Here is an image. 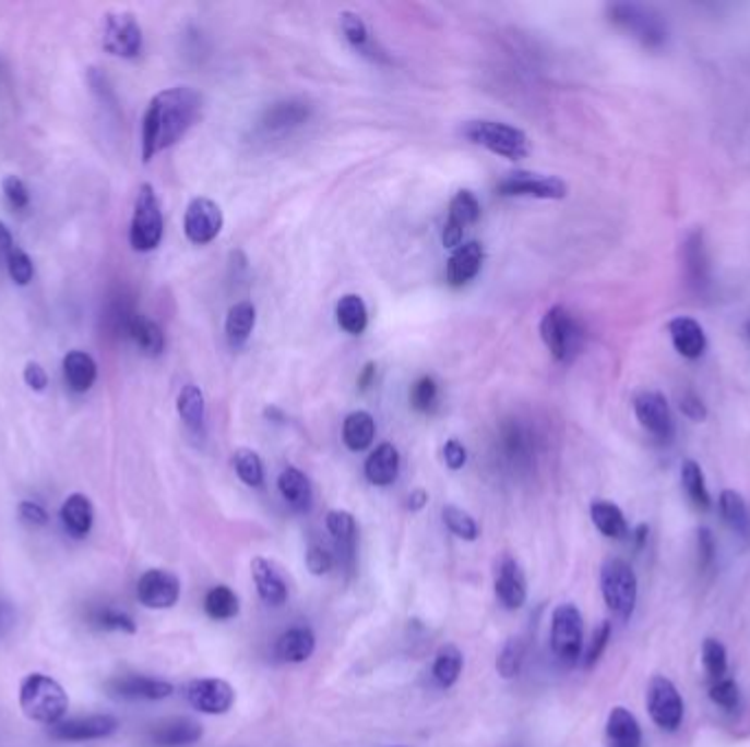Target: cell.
<instances>
[{
	"instance_id": "1",
	"label": "cell",
	"mask_w": 750,
	"mask_h": 747,
	"mask_svg": "<svg viewBox=\"0 0 750 747\" xmlns=\"http://www.w3.org/2000/svg\"><path fill=\"white\" fill-rule=\"evenodd\" d=\"M202 110V97L189 86L160 91L147 104L141 125V156L150 162L163 149L176 145L195 123Z\"/></svg>"
},
{
	"instance_id": "2",
	"label": "cell",
	"mask_w": 750,
	"mask_h": 747,
	"mask_svg": "<svg viewBox=\"0 0 750 747\" xmlns=\"http://www.w3.org/2000/svg\"><path fill=\"white\" fill-rule=\"evenodd\" d=\"M21 708L27 719L43 725H58L69 710V695L53 677L32 673L21 684Z\"/></svg>"
},
{
	"instance_id": "3",
	"label": "cell",
	"mask_w": 750,
	"mask_h": 747,
	"mask_svg": "<svg viewBox=\"0 0 750 747\" xmlns=\"http://www.w3.org/2000/svg\"><path fill=\"white\" fill-rule=\"evenodd\" d=\"M606 14L617 29L634 38L645 49L656 51L667 45V23L652 8L639 3H612L606 8Z\"/></svg>"
},
{
	"instance_id": "4",
	"label": "cell",
	"mask_w": 750,
	"mask_h": 747,
	"mask_svg": "<svg viewBox=\"0 0 750 747\" xmlns=\"http://www.w3.org/2000/svg\"><path fill=\"white\" fill-rule=\"evenodd\" d=\"M461 132L469 143L480 145V147L489 149L491 154H498L503 158L523 160L529 156L527 134L523 130L510 125V123L476 119V121H467L461 128Z\"/></svg>"
},
{
	"instance_id": "5",
	"label": "cell",
	"mask_w": 750,
	"mask_h": 747,
	"mask_svg": "<svg viewBox=\"0 0 750 747\" xmlns=\"http://www.w3.org/2000/svg\"><path fill=\"white\" fill-rule=\"evenodd\" d=\"M540 336L551 356L562 364H571L582 353L586 340L582 323L562 305H556L545 314L540 323Z\"/></svg>"
},
{
	"instance_id": "6",
	"label": "cell",
	"mask_w": 750,
	"mask_h": 747,
	"mask_svg": "<svg viewBox=\"0 0 750 747\" xmlns=\"http://www.w3.org/2000/svg\"><path fill=\"white\" fill-rule=\"evenodd\" d=\"M165 230L158 195L150 182L139 186L130 224V245L136 253H150L160 243Z\"/></svg>"
},
{
	"instance_id": "7",
	"label": "cell",
	"mask_w": 750,
	"mask_h": 747,
	"mask_svg": "<svg viewBox=\"0 0 750 747\" xmlns=\"http://www.w3.org/2000/svg\"><path fill=\"white\" fill-rule=\"evenodd\" d=\"M602 594L608 610L619 618L628 621L634 614L639 581L632 566L623 559H608L602 568Z\"/></svg>"
},
{
	"instance_id": "8",
	"label": "cell",
	"mask_w": 750,
	"mask_h": 747,
	"mask_svg": "<svg viewBox=\"0 0 750 747\" xmlns=\"http://www.w3.org/2000/svg\"><path fill=\"white\" fill-rule=\"evenodd\" d=\"M551 649L553 655L573 666L580 662L584 651V618L573 603H562L553 610L551 618Z\"/></svg>"
},
{
	"instance_id": "9",
	"label": "cell",
	"mask_w": 750,
	"mask_h": 747,
	"mask_svg": "<svg viewBox=\"0 0 750 747\" xmlns=\"http://www.w3.org/2000/svg\"><path fill=\"white\" fill-rule=\"evenodd\" d=\"M647 712L652 721L667 732H674L680 727L684 716V703L682 697L671 679L665 675H654L647 686Z\"/></svg>"
},
{
	"instance_id": "10",
	"label": "cell",
	"mask_w": 750,
	"mask_h": 747,
	"mask_svg": "<svg viewBox=\"0 0 750 747\" xmlns=\"http://www.w3.org/2000/svg\"><path fill=\"white\" fill-rule=\"evenodd\" d=\"M500 195L510 197H540V200H562L569 193V186L558 176H543L532 171H514L496 184Z\"/></svg>"
},
{
	"instance_id": "11",
	"label": "cell",
	"mask_w": 750,
	"mask_h": 747,
	"mask_svg": "<svg viewBox=\"0 0 750 747\" xmlns=\"http://www.w3.org/2000/svg\"><path fill=\"white\" fill-rule=\"evenodd\" d=\"M104 49L117 58H136L143 49V29L134 14L112 12L104 19Z\"/></svg>"
},
{
	"instance_id": "12",
	"label": "cell",
	"mask_w": 750,
	"mask_h": 747,
	"mask_svg": "<svg viewBox=\"0 0 750 747\" xmlns=\"http://www.w3.org/2000/svg\"><path fill=\"white\" fill-rule=\"evenodd\" d=\"M634 414L641 427L658 443H669L676 434V421L671 408L658 390H643L634 397Z\"/></svg>"
},
{
	"instance_id": "13",
	"label": "cell",
	"mask_w": 750,
	"mask_h": 747,
	"mask_svg": "<svg viewBox=\"0 0 750 747\" xmlns=\"http://www.w3.org/2000/svg\"><path fill=\"white\" fill-rule=\"evenodd\" d=\"M224 226V215L217 202L209 197H195L189 202L184 213V234L191 243H211Z\"/></svg>"
},
{
	"instance_id": "14",
	"label": "cell",
	"mask_w": 750,
	"mask_h": 747,
	"mask_svg": "<svg viewBox=\"0 0 750 747\" xmlns=\"http://www.w3.org/2000/svg\"><path fill=\"white\" fill-rule=\"evenodd\" d=\"M136 599L150 610H169L180 599V579L160 568H152L141 575L136 583Z\"/></svg>"
},
{
	"instance_id": "15",
	"label": "cell",
	"mask_w": 750,
	"mask_h": 747,
	"mask_svg": "<svg viewBox=\"0 0 750 747\" xmlns=\"http://www.w3.org/2000/svg\"><path fill=\"white\" fill-rule=\"evenodd\" d=\"M187 701L202 714H226L235 703V688L217 677L193 679L187 686Z\"/></svg>"
},
{
	"instance_id": "16",
	"label": "cell",
	"mask_w": 750,
	"mask_h": 747,
	"mask_svg": "<svg viewBox=\"0 0 750 747\" xmlns=\"http://www.w3.org/2000/svg\"><path fill=\"white\" fill-rule=\"evenodd\" d=\"M119 730V719L112 714H91V716H80V719H69L60 721L58 725H51V736L56 740H71V743H82V740H97L115 734Z\"/></svg>"
},
{
	"instance_id": "17",
	"label": "cell",
	"mask_w": 750,
	"mask_h": 747,
	"mask_svg": "<svg viewBox=\"0 0 750 747\" xmlns=\"http://www.w3.org/2000/svg\"><path fill=\"white\" fill-rule=\"evenodd\" d=\"M480 217V204L476 200V195L472 191H459L452 200H450V208H448V219L443 226V245L445 248H459L463 232L476 224V219Z\"/></svg>"
},
{
	"instance_id": "18",
	"label": "cell",
	"mask_w": 750,
	"mask_h": 747,
	"mask_svg": "<svg viewBox=\"0 0 750 747\" xmlns=\"http://www.w3.org/2000/svg\"><path fill=\"white\" fill-rule=\"evenodd\" d=\"M106 690L119 699L160 701L174 692V686L165 679H156L147 675H119L106 682Z\"/></svg>"
},
{
	"instance_id": "19",
	"label": "cell",
	"mask_w": 750,
	"mask_h": 747,
	"mask_svg": "<svg viewBox=\"0 0 750 747\" xmlns=\"http://www.w3.org/2000/svg\"><path fill=\"white\" fill-rule=\"evenodd\" d=\"M496 597L508 610H521L527 603V577L514 557H505L496 570Z\"/></svg>"
},
{
	"instance_id": "20",
	"label": "cell",
	"mask_w": 750,
	"mask_h": 747,
	"mask_svg": "<svg viewBox=\"0 0 750 747\" xmlns=\"http://www.w3.org/2000/svg\"><path fill=\"white\" fill-rule=\"evenodd\" d=\"M250 573H253L258 594L266 605L279 607L288 601L290 588H288L286 577L277 568V564H273L266 557H255L253 562H250Z\"/></svg>"
},
{
	"instance_id": "21",
	"label": "cell",
	"mask_w": 750,
	"mask_h": 747,
	"mask_svg": "<svg viewBox=\"0 0 750 747\" xmlns=\"http://www.w3.org/2000/svg\"><path fill=\"white\" fill-rule=\"evenodd\" d=\"M684 275L695 294H704L711 288V264L702 230H693L684 241Z\"/></svg>"
},
{
	"instance_id": "22",
	"label": "cell",
	"mask_w": 750,
	"mask_h": 747,
	"mask_svg": "<svg viewBox=\"0 0 750 747\" xmlns=\"http://www.w3.org/2000/svg\"><path fill=\"white\" fill-rule=\"evenodd\" d=\"M669 329V338L674 349L687 358V360H698L704 356L706 351V336L702 325L691 318V316H676L669 321L667 325Z\"/></svg>"
},
{
	"instance_id": "23",
	"label": "cell",
	"mask_w": 750,
	"mask_h": 747,
	"mask_svg": "<svg viewBox=\"0 0 750 747\" xmlns=\"http://www.w3.org/2000/svg\"><path fill=\"white\" fill-rule=\"evenodd\" d=\"M485 253H483V245L478 241H467L463 245H459L456 251L452 253L448 268H445V279L452 288H461L465 284H469L483 266Z\"/></svg>"
},
{
	"instance_id": "24",
	"label": "cell",
	"mask_w": 750,
	"mask_h": 747,
	"mask_svg": "<svg viewBox=\"0 0 750 747\" xmlns=\"http://www.w3.org/2000/svg\"><path fill=\"white\" fill-rule=\"evenodd\" d=\"M150 738L158 747H187L202 738V725L189 716L167 719L152 727Z\"/></svg>"
},
{
	"instance_id": "25",
	"label": "cell",
	"mask_w": 750,
	"mask_h": 747,
	"mask_svg": "<svg viewBox=\"0 0 750 747\" xmlns=\"http://www.w3.org/2000/svg\"><path fill=\"white\" fill-rule=\"evenodd\" d=\"M60 518H62L64 531L73 540L88 538V533L93 531V522H95V509H93L91 497H86L84 493L69 495L62 509H60Z\"/></svg>"
},
{
	"instance_id": "26",
	"label": "cell",
	"mask_w": 750,
	"mask_h": 747,
	"mask_svg": "<svg viewBox=\"0 0 750 747\" xmlns=\"http://www.w3.org/2000/svg\"><path fill=\"white\" fill-rule=\"evenodd\" d=\"M606 738L610 747H643V730L636 716L623 708L615 706L606 721Z\"/></svg>"
},
{
	"instance_id": "27",
	"label": "cell",
	"mask_w": 750,
	"mask_h": 747,
	"mask_svg": "<svg viewBox=\"0 0 750 747\" xmlns=\"http://www.w3.org/2000/svg\"><path fill=\"white\" fill-rule=\"evenodd\" d=\"M400 473V451L395 445L391 443H382L378 445L367 462H365V475L371 484L376 486H389L397 480Z\"/></svg>"
},
{
	"instance_id": "28",
	"label": "cell",
	"mask_w": 750,
	"mask_h": 747,
	"mask_svg": "<svg viewBox=\"0 0 750 747\" xmlns=\"http://www.w3.org/2000/svg\"><path fill=\"white\" fill-rule=\"evenodd\" d=\"M317 649V636L310 627H293L284 631L275 644V653L282 662L301 664L312 658Z\"/></svg>"
},
{
	"instance_id": "29",
	"label": "cell",
	"mask_w": 750,
	"mask_h": 747,
	"mask_svg": "<svg viewBox=\"0 0 750 747\" xmlns=\"http://www.w3.org/2000/svg\"><path fill=\"white\" fill-rule=\"evenodd\" d=\"M279 493L284 501L295 509V511H310L312 501H314V493H312V482L310 478L297 469V467H288L282 471L279 480Z\"/></svg>"
},
{
	"instance_id": "30",
	"label": "cell",
	"mask_w": 750,
	"mask_h": 747,
	"mask_svg": "<svg viewBox=\"0 0 750 747\" xmlns=\"http://www.w3.org/2000/svg\"><path fill=\"white\" fill-rule=\"evenodd\" d=\"M310 117V106L306 101H282L275 104L273 108H269V112L264 115V130L271 134H284L290 132L295 128H299L301 123H306Z\"/></svg>"
},
{
	"instance_id": "31",
	"label": "cell",
	"mask_w": 750,
	"mask_h": 747,
	"mask_svg": "<svg viewBox=\"0 0 750 747\" xmlns=\"http://www.w3.org/2000/svg\"><path fill=\"white\" fill-rule=\"evenodd\" d=\"M255 323H258V310L250 301H239L228 310L224 332H226V340L230 349H241L248 342L250 334H253L255 329Z\"/></svg>"
},
{
	"instance_id": "32",
	"label": "cell",
	"mask_w": 750,
	"mask_h": 747,
	"mask_svg": "<svg viewBox=\"0 0 750 747\" xmlns=\"http://www.w3.org/2000/svg\"><path fill=\"white\" fill-rule=\"evenodd\" d=\"M64 379L73 393H88L97 382V362L86 351H69L62 362Z\"/></svg>"
},
{
	"instance_id": "33",
	"label": "cell",
	"mask_w": 750,
	"mask_h": 747,
	"mask_svg": "<svg viewBox=\"0 0 750 747\" xmlns=\"http://www.w3.org/2000/svg\"><path fill=\"white\" fill-rule=\"evenodd\" d=\"M126 334L150 358L160 356L163 349H165V334H163V329L154 321H150L147 316L132 314L128 325H126Z\"/></svg>"
},
{
	"instance_id": "34",
	"label": "cell",
	"mask_w": 750,
	"mask_h": 747,
	"mask_svg": "<svg viewBox=\"0 0 750 747\" xmlns=\"http://www.w3.org/2000/svg\"><path fill=\"white\" fill-rule=\"evenodd\" d=\"M719 514L724 518V522L728 525V529L739 535L741 540H750V511L748 505L741 497V493L733 491V489H724L719 493Z\"/></svg>"
},
{
	"instance_id": "35",
	"label": "cell",
	"mask_w": 750,
	"mask_h": 747,
	"mask_svg": "<svg viewBox=\"0 0 750 747\" xmlns=\"http://www.w3.org/2000/svg\"><path fill=\"white\" fill-rule=\"evenodd\" d=\"M591 518L597 531L608 540H626L630 533L623 511L608 501H597L591 505Z\"/></svg>"
},
{
	"instance_id": "36",
	"label": "cell",
	"mask_w": 750,
	"mask_h": 747,
	"mask_svg": "<svg viewBox=\"0 0 750 747\" xmlns=\"http://www.w3.org/2000/svg\"><path fill=\"white\" fill-rule=\"evenodd\" d=\"M325 527L332 533V538L338 542V549H341L347 566H354V559H356V535H358L354 516L349 511H341V509L330 511L328 518H325Z\"/></svg>"
},
{
	"instance_id": "37",
	"label": "cell",
	"mask_w": 750,
	"mask_h": 747,
	"mask_svg": "<svg viewBox=\"0 0 750 747\" xmlns=\"http://www.w3.org/2000/svg\"><path fill=\"white\" fill-rule=\"evenodd\" d=\"M376 438V421L369 412L356 410L343 423V441L352 451L367 449Z\"/></svg>"
},
{
	"instance_id": "38",
	"label": "cell",
	"mask_w": 750,
	"mask_h": 747,
	"mask_svg": "<svg viewBox=\"0 0 750 747\" xmlns=\"http://www.w3.org/2000/svg\"><path fill=\"white\" fill-rule=\"evenodd\" d=\"M680 480H682V489L689 497V503L698 509V511H709L711 509V493L706 489V480L702 473V467L687 458L680 467Z\"/></svg>"
},
{
	"instance_id": "39",
	"label": "cell",
	"mask_w": 750,
	"mask_h": 747,
	"mask_svg": "<svg viewBox=\"0 0 750 747\" xmlns=\"http://www.w3.org/2000/svg\"><path fill=\"white\" fill-rule=\"evenodd\" d=\"M176 406H178V414H180L182 423L193 434H200L204 430V414H206V403H204L202 390L198 386H193V384L182 386Z\"/></svg>"
},
{
	"instance_id": "40",
	"label": "cell",
	"mask_w": 750,
	"mask_h": 747,
	"mask_svg": "<svg viewBox=\"0 0 750 747\" xmlns=\"http://www.w3.org/2000/svg\"><path fill=\"white\" fill-rule=\"evenodd\" d=\"M463 673V653L454 644H443L432 664V677L439 688H452Z\"/></svg>"
},
{
	"instance_id": "41",
	"label": "cell",
	"mask_w": 750,
	"mask_h": 747,
	"mask_svg": "<svg viewBox=\"0 0 750 747\" xmlns=\"http://www.w3.org/2000/svg\"><path fill=\"white\" fill-rule=\"evenodd\" d=\"M336 321L341 329L352 336H360L369 325V312L358 294H345L336 305Z\"/></svg>"
},
{
	"instance_id": "42",
	"label": "cell",
	"mask_w": 750,
	"mask_h": 747,
	"mask_svg": "<svg viewBox=\"0 0 750 747\" xmlns=\"http://www.w3.org/2000/svg\"><path fill=\"white\" fill-rule=\"evenodd\" d=\"M204 612L217 623L233 621L239 614V597L228 586H215L204 597Z\"/></svg>"
},
{
	"instance_id": "43",
	"label": "cell",
	"mask_w": 750,
	"mask_h": 747,
	"mask_svg": "<svg viewBox=\"0 0 750 747\" xmlns=\"http://www.w3.org/2000/svg\"><path fill=\"white\" fill-rule=\"evenodd\" d=\"M233 467L239 475V480L248 486H262L264 484V462L258 451L241 447L233 454Z\"/></svg>"
},
{
	"instance_id": "44",
	"label": "cell",
	"mask_w": 750,
	"mask_h": 747,
	"mask_svg": "<svg viewBox=\"0 0 750 747\" xmlns=\"http://www.w3.org/2000/svg\"><path fill=\"white\" fill-rule=\"evenodd\" d=\"M523 662H525V642L521 638H510L505 647L500 649L498 660H496L498 675L503 679L516 677L523 668Z\"/></svg>"
},
{
	"instance_id": "45",
	"label": "cell",
	"mask_w": 750,
	"mask_h": 747,
	"mask_svg": "<svg viewBox=\"0 0 750 747\" xmlns=\"http://www.w3.org/2000/svg\"><path fill=\"white\" fill-rule=\"evenodd\" d=\"M534 436L523 427V425H510L503 434V447H505V454L512 462H523V460H529L532 458V451H534Z\"/></svg>"
},
{
	"instance_id": "46",
	"label": "cell",
	"mask_w": 750,
	"mask_h": 747,
	"mask_svg": "<svg viewBox=\"0 0 750 747\" xmlns=\"http://www.w3.org/2000/svg\"><path fill=\"white\" fill-rule=\"evenodd\" d=\"M408 399H410V406L417 410V412H432L439 403V384L432 375H424L419 377L413 386H410V393H408Z\"/></svg>"
},
{
	"instance_id": "47",
	"label": "cell",
	"mask_w": 750,
	"mask_h": 747,
	"mask_svg": "<svg viewBox=\"0 0 750 747\" xmlns=\"http://www.w3.org/2000/svg\"><path fill=\"white\" fill-rule=\"evenodd\" d=\"M443 522H445L448 531L452 535H456L459 540H465V542L478 540V525L467 511H463L454 505H448V507H443Z\"/></svg>"
},
{
	"instance_id": "48",
	"label": "cell",
	"mask_w": 750,
	"mask_h": 747,
	"mask_svg": "<svg viewBox=\"0 0 750 747\" xmlns=\"http://www.w3.org/2000/svg\"><path fill=\"white\" fill-rule=\"evenodd\" d=\"M341 29H343L345 38H347L358 51H362L365 56L376 58V56H373V47H371V38H369V29H367L365 21H362L358 14H354V12H343V14H341Z\"/></svg>"
},
{
	"instance_id": "49",
	"label": "cell",
	"mask_w": 750,
	"mask_h": 747,
	"mask_svg": "<svg viewBox=\"0 0 750 747\" xmlns=\"http://www.w3.org/2000/svg\"><path fill=\"white\" fill-rule=\"evenodd\" d=\"M702 664L706 675L717 682L724 677L726 666H728V658H726V647L715 640V638H706L702 644Z\"/></svg>"
},
{
	"instance_id": "50",
	"label": "cell",
	"mask_w": 750,
	"mask_h": 747,
	"mask_svg": "<svg viewBox=\"0 0 750 747\" xmlns=\"http://www.w3.org/2000/svg\"><path fill=\"white\" fill-rule=\"evenodd\" d=\"M93 623L106 631H123V634H136V623L132 621V616H128L126 612L106 607L93 614Z\"/></svg>"
},
{
	"instance_id": "51",
	"label": "cell",
	"mask_w": 750,
	"mask_h": 747,
	"mask_svg": "<svg viewBox=\"0 0 750 747\" xmlns=\"http://www.w3.org/2000/svg\"><path fill=\"white\" fill-rule=\"evenodd\" d=\"M8 260V270L10 277L16 286H29L34 281V262L32 257L23 251V248H14V251L5 257Z\"/></svg>"
},
{
	"instance_id": "52",
	"label": "cell",
	"mask_w": 750,
	"mask_h": 747,
	"mask_svg": "<svg viewBox=\"0 0 750 747\" xmlns=\"http://www.w3.org/2000/svg\"><path fill=\"white\" fill-rule=\"evenodd\" d=\"M709 697L715 706H719L724 710H735L739 703V686L735 684V679L722 677V679L713 682V686L709 688Z\"/></svg>"
},
{
	"instance_id": "53",
	"label": "cell",
	"mask_w": 750,
	"mask_h": 747,
	"mask_svg": "<svg viewBox=\"0 0 750 747\" xmlns=\"http://www.w3.org/2000/svg\"><path fill=\"white\" fill-rule=\"evenodd\" d=\"M610 634H612V627H610L608 621H604V623L595 629L593 640H591V644H588V649H586V655H584V666H586V668H593V666L602 660V655H604V651H606V647H608V642H610Z\"/></svg>"
},
{
	"instance_id": "54",
	"label": "cell",
	"mask_w": 750,
	"mask_h": 747,
	"mask_svg": "<svg viewBox=\"0 0 750 747\" xmlns=\"http://www.w3.org/2000/svg\"><path fill=\"white\" fill-rule=\"evenodd\" d=\"M306 566L314 577H323L330 575L334 568V555L325 549V546H310L306 553Z\"/></svg>"
},
{
	"instance_id": "55",
	"label": "cell",
	"mask_w": 750,
	"mask_h": 747,
	"mask_svg": "<svg viewBox=\"0 0 750 747\" xmlns=\"http://www.w3.org/2000/svg\"><path fill=\"white\" fill-rule=\"evenodd\" d=\"M3 193H5L8 202H10L14 208H19V210L27 208L29 202H32L29 189H27V184H25L19 176H5V178H3Z\"/></svg>"
},
{
	"instance_id": "56",
	"label": "cell",
	"mask_w": 750,
	"mask_h": 747,
	"mask_svg": "<svg viewBox=\"0 0 750 747\" xmlns=\"http://www.w3.org/2000/svg\"><path fill=\"white\" fill-rule=\"evenodd\" d=\"M715 553H717V549H715L713 533L706 527L698 529V568L702 573H709L713 568Z\"/></svg>"
},
{
	"instance_id": "57",
	"label": "cell",
	"mask_w": 750,
	"mask_h": 747,
	"mask_svg": "<svg viewBox=\"0 0 750 747\" xmlns=\"http://www.w3.org/2000/svg\"><path fill=\"white\" fill-rule=\"evenodd\" d=\"M443 460L445 465L452 469V471H459L465 462H467V449L461 441L456 438H450L445 445H443Z\"/></svg>"
},
{
	"instance_id": "58",
	"label": "cell",
	"mask_w": 750,
	"mask_h": 747,
	"mask_svg": "<svg viewBox=\"0 0 750 747\" xmlns=\"http://www.w3.org/2000/svg\"><path fill=\"white\" fill-rule=\"evenodd\" d=\"M19 514H21V520L29 527H45L49 522V514L45 511V507H40L38 503H32V501L21 503Z\"/></svg>"
},
{
	"instance_id": "59",
	"label": "cell",
	"mask_w": 750,
	"mask_h": 747,
	"mask_svg": "<svg viewBox=\"0 0 750 747\" xmlns=\"http://www.w3.org/2000/svg\"><path fill=\"white\" fill-rule=\"evenodd\" d=\"M680 410H682V414H684L687 419H691V421H704V419H706V408H704L702 399H700L695 393H691V390H687V393L680 397Z\"/></svg>"
},
{
	"instance_id": "60",
	"label": "cell",
	"mask_w": 750,
	"mask_h": 747,
	"mask_svg": "<svg viewBox=\"0 0 750 747\" xmlns=\"http://www.w3.org/2000/svg\"><path fill=\"white\" fill-rule=\"evenodd\" d=\"M23 377H25V384L36 393H43L49 386V375L38 362H27Z\"/></svg>"
},
{
	"instance_id": "61",
	"label": "cell",
	"mask_w": 750,
	"mask_h": 747,
	"mask_svg": "<svg viewBox=\"0 0 750 747\" xmlns=\"http://www.w3.org/2000/svg\"><path fill=\"white\" fill-rule=\"evenodd\" d=\"M426 505H428V493L424 489H415L406 497V509L408 511H421Z\"/></svg>"
},
{
	"instance_id": "62",
	"label": "cell",
	"mask_w": 750,
	"mask_h": 747,
	"mask_svg": "<svg viewBox=\"0 0 750 747\" xmlns=\"http://www.w3.org/2000/svg\"><path fill=\"white\" fill-rule=\"evenodd\" d=\"M14 248H16V241H14L12 232H10V228L3 221H0V253L8 257L14 251Z\"/></svg>"
},
{
	"instance_id": "63",
	"label": "cell",
	"mask_w": 750,
	"mask_h": 747,
	"mask_svg": "<svg viewBox=\"0 0 750 747\" xmlns=\"http://www.w3.org/2000/svg\"><path fill=\"white\" fill-rule=\"evenodd\" d=\"M376 364L373 362H369L367 366H365V371L360 373V377H358V386H360V390H367L371 384H373V377H376Z\"/></svg>"
},
{
	"instance_id": "64",
	"label": "cell",
	"mask_w": 750,
	"mask_h": 747,
	"mask_svg": "<svg viewBox=\"0 0 750 747\" xmlns=\"http://www.w3.org/2000/svg\"><path fill=\"white\" fill-rule=\"evenodd\" d=\"M645 540H647V527H645V525H641V527L634 531V542H636V549H641V546L645 544Z\"/></svg>"
}]
</instances>
